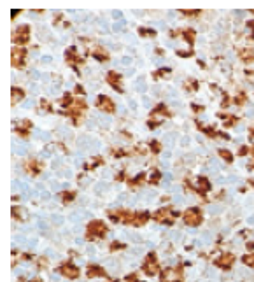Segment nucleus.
<instances>
[{"instance_id": "3", "label": "nucleus", "mask_w": 254, "mask_h": 282, "mask_svg": "<svg viewBox=\"0 0 254 282\" xmlns=\"http://www.w3.org/2000/svg\"><path fill=\"white\" fill-rule=\"evenodd\" d=\"M200 221H202L200 210H196V208H189V210H186V214H184V223H186V224L196 226V224H200Z\"/></svg>"}, {"instance_id": "2", "label": "nucleus", "mask_w": 254, "mask_h": 282, "mask_svg": "<svg viewBox=\"0 0 254 282\" xmlns=\"http://www.w3.org/2000/svg\"><path fill=\"white\" fill-rule=\"evenodd\" d=\"M88 235H90V238H98V237L105 235V224L102 221H91L88 226Z\"/></svg>"}, {"instance_id": "24", "label": "nucleus", "mask_w": 254, "mask_h": 282, "mask_svg": "<svg viewBox=\"0 0 254 282\" xmlns=\"http://www.w3.org/2000/svg\"><path fill=\"white\" fill-rule=\"evenodd\" d=\"M63 196H65V198H63L65 202H70V200H74V195H72V193H65Z\"/></svg>"}, {"instance_id": "12", "label": "nucleus", "mask_w": 254, "mask_h": 282, "mask_svg": "<svg viewBox=\"0 0 254 282\" xmlns=\"http://www.w3.org/2000/svg\"><path fill=\"white\" fill-rule=\"evenodd\" d=\"M28 128H32V123H30V121H21L20 125H18V132H20L23 137L28 135Z\"/></svg>"}, {"instance_id": "4", "label": "nucleus", "mask_w": 254, "mask_h": 282, "mask_svg": "<svg viewBox=\"0 0 254 282\" xmlns=\"http://www.w3.org/2000/svg\"><path fill=\"white\" fill-rule=\"evenodd\" d=\"M180 270L177 268H167L161 275V281L163 282H180Z\"/></svg>"}, {"instance_id": "6", "label": "nucleus", "mask_w": 254, "mask_h": 282, "mask_svg": "<svg viewBox=\"0 0 254 282\" xmlns=\"http://www.w3.org/2000/svg\"><path fill=\"white\" fill-rule=\"evenodd\" d=\"M144 270H146L149 275L158 273V261H156L154 252H149V256H147V259H146V265H144Z\"/></svg>"}, {"instance_id": "19", "label": "nucleus", "mask_w": 254, "mask_h": 282, "mask_svg": "<svg viewBox=\"0 0 254 282\" xmlns=\"http://www.w3.org/2000/svg\"><path fill=\"white\" fill-rule=\"evenodd\" d=\"M184 37L188 39V42L191 44V42H193V37H195V32H193V30H186V32H184Z\"/></svg>"}, {"instance_id": "13", "label": "nucleus", "mask_w": 254, "mask_h": 282, "mask_svg": "<svg viewBox=\"0 0 254 282\" xmlns=\"http://www.w3.org/2000/svg\"><path fill=\"white\" fill-rule=\"evenodd\" d=\"M105 272L100 268V266H90L88 268V277H102Z\"/></svg>"}, {"instance_id": "5", "label": "nucleus", "mask_w": 254, "mask_h": 282, "mask_svg": "<svg viewBox=\"0 0 254 282\" xmlns=\"http://www.w3.org/2000/svg\"><path fill=\"white\" fill-rule=\"evenodd\" d=\"M28 39H30V28H28L26 25H23V26L18 28V32H16V35H14V42H18L20 46H23V44L28 42Z\"/></svg>"}, {"instance_id": "7", "label": "nucleus", "mask_w": 254, "mask_h": 282, "mask_svg": "<svg viewBox=\"0 0 254 282\" xmlns=\"http://www.w3.org/2000/svg\"><path fill=\"white\" fill-rule=\"evenodd\" d=\"M107 82H109L114 90L123 91V88H121V75L119 74H116V72H109V74H107Z\"/></svg>"}, {"instance_id": "26", "label": "nucleus", "mask_w": 254, "mask_h": 282, "mask_svg": "<svg viewBox=\"0 0 254 282\" xmlns=\"http://www.w3.org/2000/svg\"><path fill=\"white\" fill-rule=\"evenodd\" d=\"M126 281H128V282H137V279H135V277H133V275H132V277H128V279H126Z\"/></svg>"}, {"instance_id": "20", "label": "nucleus", "mask_w": 254, "mask_h": 282, "mask_svg": "<svg viewBox=\"0 0 254 282\" xmlns=\"http://www.w3.org/2000/svg\"><path fill=\"white\" fill-rule=\"evenodd\" d=\"M219 154H221V156H223L224 160H228V161H231V152H230V151H224V149H221V151H219Z\"/></svg>"}, {"instance_id": "10", "label": "nucleus", "mask_w": 254, "mask_h": 282, "mask_svg": "<svg viewBox=\"0 0 254 282\" xmlns=\"http://www.w3.org/2000/svg\"><path fill=\"white\" fill-rule=\"evenodd\" d=\"M231 263H233V256H231V254H224L223 258H219V259L215 261V265H217V266H223V268H228V266H231Z\"/></svg>"}, {"instance_id": "1", "label": "nucleus", "mask_w": 254, "mask_h": 282, "mask_svg": "<svg viewBox=\"0 0 254 282\" xmlns=\"http://www.w3.org/2000/svg\"><path fill=\"white\" fill-rule=\"evenodd\" d=\"M97 107L102 111V112H107V114H112L116 111V105H114V102L109 98V96H105V95H102V96H98L97 100Z\"/></svg>"}, {"instance_id": "25", "label": "nucleus", "mask_w": 254, "mask_h": 282, "mask_svg": "<svg viewBox=\"0 0 254 282\" xmlns=\"http://www.w3.org/2000/svg\"><path fill=\"white\" fill-rule=\"evenodd\" d=\"M244 100H245V96H244V95H238V96H237V103H238V105H242V103H244Z\"/></svg>"}, {"instance_id": "8", "label": "nucleus", "mask_w": 254, "mask_h": 282, "mask_svg": "<svg viewBox=\"0 0 254 282\" xmlns=\"http://www.w3.org/2000/svg\"><path fill=\"white\" fill-rule=\"evenodd\" d=\"M23 60H25V51L21 47L12 49V65L14 67H23Z\"/></svg>"}, {"instance_id": "9", "label": "nucleus", "mask_w": 254, "mask_h": 282, "mask_svg": "<svg viewBox=\"0 0 254 282\" xmlns=\"http://www.w3.org/2000/svg\"><path fill=\"white\" fill-rule=\"evenodd\" d=\"M61 273L65 277H68V279H76V277H79V268L72 266V265H63L61 266Z\"/></svg>"}, {"instance_id": "14", "label": "nucleus", "mask_w": 254, "mask_h": 282, "mask_svg": "<svg viewBox=\"0 0 254 282\" xmlns=\"http://www.w3.org/2000/svg\"><path fill=\"white\" fill-rule=\"evenodd\" d=\"M93 56L97 58V60H100V61H105V60H109V56H107V53L102 49V47H97L95 51H93Z\"/></svg>"}, {"instance_id": "23", "label": "nucleus", "mask_w": 254, "mask_h": 282, "mask_svg": "<svg viewBox=\"0 0 254 282\" xmlns=\"http://www.w3.org/2000/svg\"><path fill=\"white\" fill-rule=\"evenodd\" d=\"M61 103H63V105H70V95H65L63 100H61Z\"/></svg>"}, {"instance_id": "17", "label": "nucleus", "mask_w": 254, "mask_h": 282, "mask_svg": "<svg viewBox=\"0 0 254 282\" xmlns=\"http://www.w3.org/2000/svg\"><path fill=\"white\" fill-rule=\"evenodd\" d=\"M209 188H210V186H209V181H207V179H203V177L198 179V189H200V191L205 193V191H209Z\"/></svg>"}, {"instance_id": "16", "label": "nucleus", "mask_w": 254, "mask_h": 282, "mask_svg": "<svg viewBox=\"0 0 254 282\" xmlns=\"http://www.w3.org/2000/svg\"><path fill=\"white\" fill-rule=\"evenodd\" d=\"M23 90H18V88H12V103H16V102H20L21 98H23Z\"/></svg>"}, {"instance_id": "11", "label": "nucleus", "mask_w": 254, "mask_h": 282, "mask_svg": "<svg viewBox=\"0 0 254 282\" xmlns=\"http://www.w3.org/2000/svg\"><path fill=\"white\" fill-rule=\"evenodd\" d=\"M147 214L146 212H137L135 216H133V219H132V224H135V226H142L146 221H147Z\"/></svg>"}, {"instance_id": "22", "label": "nucleus", "mask_w": 254, "mask_h": 282, "mask_svg": "<svg viewBox=\"0 0 254 282\" xmlns=\"http://www.w3.org/2000/svg\"><path fill=\"white\" fill-rule=\"evenodd\" d=\"M140 35H156V32H151L149 28H140Z\"/></svg>"}, {"instance_id": "15", "label": "nucleus", "mask_w": 254, "mask_h": 282, "mask_svg": "<svg viewBox=\"0 0 254 282\" xmlns=\"http://www.w3.org/2000/svg\"><path fill=\"white\" fill-rule=\"evenodd\" d=\"M240 56L244 61H253L254 60V49H244L242 53H240Z\"/></svg>"}, {"instance_id": "21", "label": "nucleus", "mask_w": 254, "mask_h": 282, "mask_svg": "<svg viewBox=\"0 0 254 282\" xmlns=\"http://www.w3.org/2000/svg\"><path fill=\"white\" fill-rule=\"evenodd\" d=\"M151 149H153V152H158V151L161 149V146H159L158 140H153V142H151Z\"/></svg>"}, {"instance_id": "27", "label": "nucleus", "mask_w": 254, "mask_h": 282, "mask_svg": "<svg viewBox=\"0 0 254 282\" xmlns=\"http://www.w3.org/2000/svg\"><path fill=\"white\" fill-rule=\"evenodd\" d=\"M253 154H254V147H253Z\"/></svg>"}, {"instance_id": "18", "label": "nucleus", "mask_w": 254, "mask_h": 282, "mask_svg": "<svg viewBox=\"0 0 254 282\" xmlns=\"http://www.w3.org/2000/svg\"><path fill=\"white\" fill-rule=\"evenodd\" d=\"M25 212H26V210H23V208H14V216H20V219H26V217H28Z\"/></svg>"}]
</instances>
